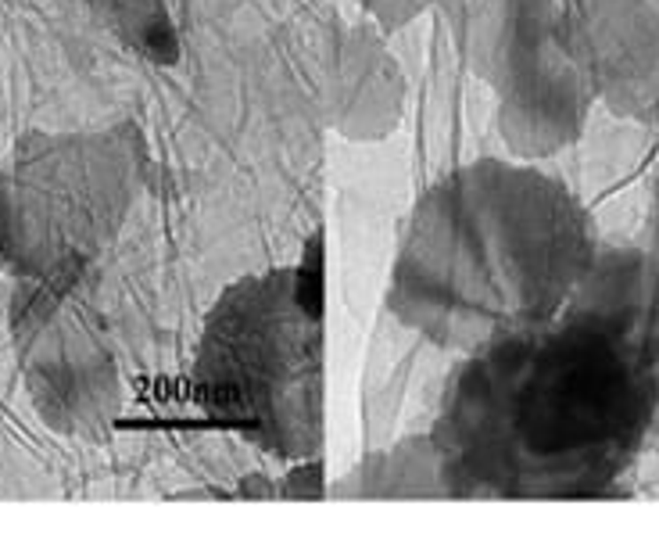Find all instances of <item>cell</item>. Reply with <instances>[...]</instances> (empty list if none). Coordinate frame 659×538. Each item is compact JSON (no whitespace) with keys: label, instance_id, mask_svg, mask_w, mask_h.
<instances>
[{"label":"cell","instance_id":"cell-2","mask_svg":"<svg viewBox=\"0 0 659 538\" xmlns=\"http://www.w3.org/2000/svg\"><path fill=\"white\" fill-rule=\"evenodd\" d=\"M602 237L559 176L474 162L409 212L384 305L466 355L567 313Z\"/></svg>","mask_w":659,"mask_h":538},{"label":"cell","instance_id":"cell-1","mask_svg":"<svg viewBox=\"0 0 659 538\" xmlns=\"http://www.w3.org/2000/svg\"><path fill=\"white\" fill-rule=\"evenodd\" d=\"M659 374L616 323L567 309L455 359L430 427L444 495H616L655 438Z\"/></svg>","mask_w":659,"mask_h":538},{"label":"cell","instance_id":"cell-4","mask_svg":"<svg viewBox=\"0 0 659 538\" xmlns=\"http://www.w3.org/2000/svg\"><path fill=\"white\" fill-rule=\"evenodd\" d=\"M455 359V352L380 305L358 377L362 453L409 434H430Z\"/></svg>","mask_w":659,"mask_h":538},{"label":"cell","instance_id":"cell-5","mask_svg":"<svg viewBox=\"0 0 659 538\" xmlns=\"http://www.w3.org/2000/svg\"><path fill=\"white\" fill-rule=\"evenodd\" d=\"M567 309L595 313L627 330L659 374V184L645 219L616 241H602L588 277ZM659 438V409L655 431Z\"/></svg>","mask_w":659,"mask_h":538},{"label":"cell","instance_id":"cell-3","mask_svg":"<svg viewBox=\"0 0 659 538\" xmlns=\"http://www.w3.org/2000/svg\"><path fill=\"white\" fill-rule=\"evenodd\" d=\"M323 305L302 262L233 277L198 337L191 395L255 453L312 460L323 445Z\"/></svg>","mask_w":659,"mask_h":538}]
</instances>
